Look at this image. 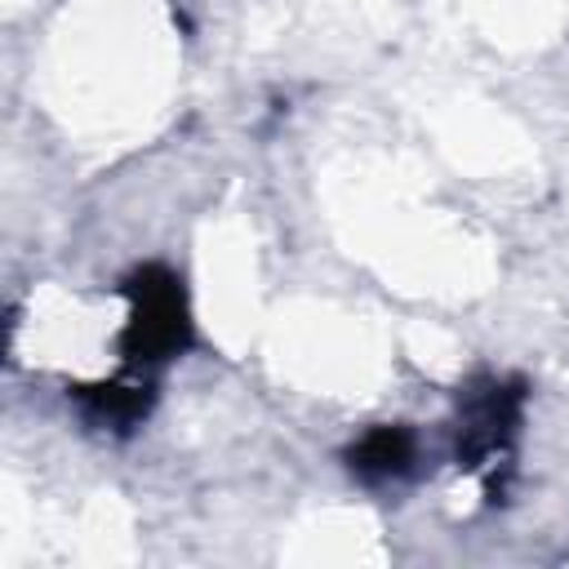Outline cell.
Instances as JSON below:
<instances>
[{"label": "cell", "instance_id": "6da1fadb", "mask_svg": "<svg viewBox=\"0 0 569 569\" xmlns=\"http://www.w3.org/2000/svg\"><path fill=\"white\" fill-rule=\"evenodd\" d=\"M413 462V436L400 431V427H378L369 431L356 453H351V467L369 480H387V476H400L405 467Z\"/></svg>", "mask_w": 569, "mask_h": 569}]
</instances>
